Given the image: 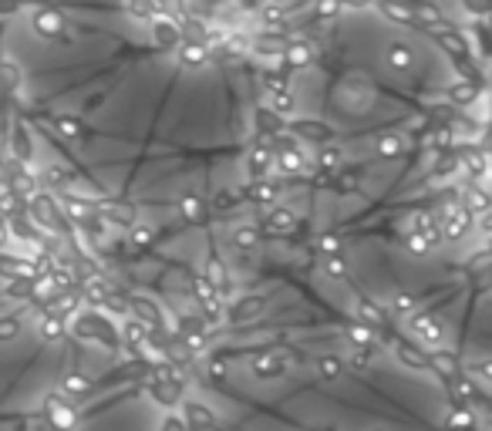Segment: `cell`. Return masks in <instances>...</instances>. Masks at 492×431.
I'll list each match as a JSON object with an SVG mask.
<instances>
[{
    "mask_svg": "<svg viewBox=\"0 0 492 431\" xmlns=\"http://www.w3.org/2000/svg\"><path fill=\"white\" fill-rule=\"evenodd\" d=\"M57 14V38L31 34L34 48L3 51L27 138L51 166L145 212L209 203L249 182L256 105L229 61L196 41L112 48L81 17Z\"/></svg>",
    "mask_w": 492,
    "mask_h": 431,
    "instance_id": "6da1fadb",
    "label": "cell"
},
{
    "mask_svg": "<svg viewBox=\"0 0 492 431\" xmlns=\"http://www.w3.org/2000/svg\"><path fill=\"white\" fill-rule=\"evenodd\" d=\"M219 431H462L449 381L391 344L212 360L196 381Z\"/></svg>",
    "mask_w": 492,
    "mask_h": 431,
    "instance_id": "7a4b0ae2",
    "label": "cell"
},
{
    "mask_svg": "<svg viewBox=\"0 0 492 431\" xmlns=\"http://www.w3.org/2000/svg\"><path fill=\"white\" fill-rule=\"evenodd\" d=\"M338 14L327 17L334 27L321 41L287 51L294 78L280 85V112L303 135L351 162L375 159L469 98L465 68L418 20L401 24L384 14L388 34H381L375 57H364Z\"/></svg>",
    "mask_w": 492,
    "mask_h": 431,
    "instance_id": "3957f363",
    "label": "cell"
},
{
    "mask_svg": "<svg viewBox=\"0 0 492 431\" xmlns=\"http://www.w3.org/2000/svg\"><path fill=\"white\" fill-rule=\"evenodd\" d=\"M338 273L364 310L391 320L405 334L415 327L418 337L445 354L465 347L469 297H482V290H472L465 260L438 249H412L401 240L354 236L338 243Z\"/></svg>",
    "mask_w": 492,
    "mask_h": 431,
    "instance_id": "277c9868",
    "label": "cell"
},
{
    "mask_svg": "<svg viewBox=\"0 0 492 431\" xmlns=\"http://www.w3.org/2000/svg\"><path fill=\"white\" fill-rule=\"evenodd\" d=\"M172 408L142 384L105 388L61 421L57 431H169Z\"/></svg>",
    "mask_w": 492,
    "mask_h": 431,
    "instance_id": "5b68a950",
    "label": "cell"
}]
</instances>
